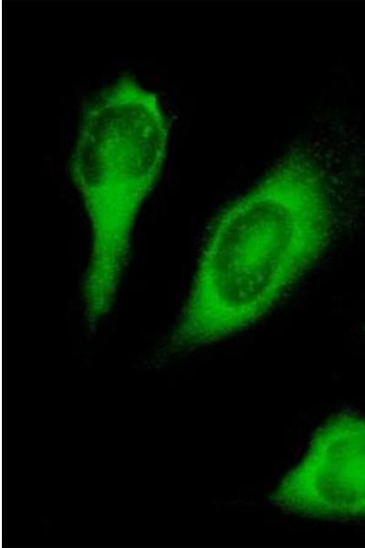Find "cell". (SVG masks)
I'll return each mask as SVG.
<instances>
[{"mask_svg": "<svg viewBox=\"0 0 365 548\" xmlns=\"http://www.w3.org/2000/svg\"><path fill=\"white\" fill-rule=\"evenodd\" d=\"M214 223L171 352L213 342L263 316L329 246L343 213L316 158L295 146Z\"/></svg>", "mask_w": 365, "mask_h": 548, "instance_id": "obj_1", "label": "cell"}, {"mask_svg": "<svg viewBox=\"0 0 365 548\" xmlns=\"http://www.w3.org/2000/svg\"><path fill=\"white\" fill-rule=\"evenodd\" d=\"M170 124L158 95L120 77L85 109L70 173L90 223L83 298L112 305L126 266L133 225L162 173Z\"/></svg>", "mask_w": 365, "mask_h": 548, "instance_id": "obj_2", "label": "cell"}, {"mask_svg": "<svg viewBox=\"0 0 365 548\" xmlns=\"http://www.w3.org/2000/svg\"><path fill=\"white\" fill-rule=\"evenodd\" d=\"M273 501L307 516L365 517V418L342 414L321 427Z\"/></svg>", "mask_w": 365, "mask_h": 548, "instance_id": "obj_3", "label": "cell"}]
</instances>
